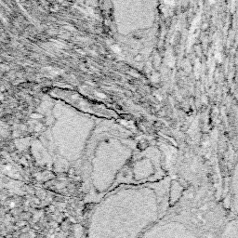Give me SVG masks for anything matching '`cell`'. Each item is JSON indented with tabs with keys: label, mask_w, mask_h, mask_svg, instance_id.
Segmentation results:
<instances>
[{
	"label": "cell",
	"mask_w": 238,
	"mask_h": 238,
	"mask_svg": "<svg viewBox=\"0 0 238 238\" xmlns=\"http://www.w3.org/2000/svg\"><path fill=\"white\" fill-rule=\"evenodd\" d=\"M235 90H236V94H237V98H238V62H237V65H236V70H235Z\"/></svg>",
	"instance_id": "cell-3"
},
{
	"label": "cell",
	"mask_w": 238,
	"mask_h": 238,
	"mask_svg": "<svg viewBox=\"0 0 238 238\" xmlns=\"http://www.w3.org/2000/svg\"><path fill=\"white\" fill-rule=\"evenodd\" d=\"M230 201L232 211L235 215V217L238 218V154L235 158L231 174Z\"/></svg>",
	"instance_id": "cell-1"
},
{
	"label": "cell",
	"mask_w": 238,
	"mask_h": 238,
	"mask_svg": "<svg viewBox=\"0 0 238 238\" xmlns=\"http://www.w3.org/2000/svg\"><path fill=\"white\" fill-rule=\"evenodd\" d=\"M135 59H136L137 62L141 61V55H137V56L135 57Z\"/></svg>",
	"instance_id": "cell-4"
},
{
	"label": "cell",
	"mask_w": 238,
	"mask_h": 238,
	"mask_svg": "<svg viewBox=\"0 0 238 238\" xmlns=\"http://www.w3.org/2000/svg\"><path fill=\"white\" fill-rule=\"evenodd\" d=\"M218 238H238V218L233 216L223 224Z\"/></svg>",
	"instance_id": "cell-2"
}]
</instances>
